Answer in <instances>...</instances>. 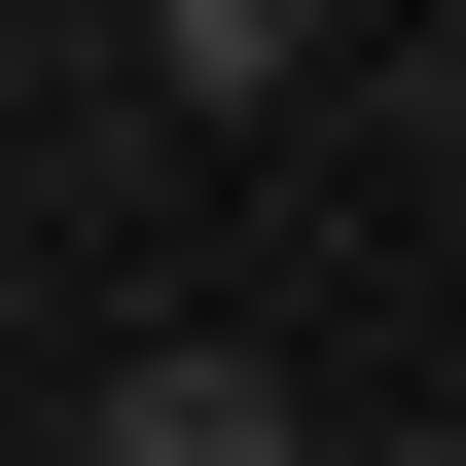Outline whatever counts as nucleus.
I'll use <instances>...</instances> for the list:
<instances>
[{"label":"nucleus","mask_w":466,"mask_h":466,"mask_svg":"<svg viewBox=\"0 0 466 466\" xmlns=\"http://www.w3.org/2000/svg\"><path fill=\"white\" fill-rule=\"evenodd\" d=\"M108 466H323V431L251 395V359H108Z\"/></svg>","instance_id":"nucleus-1"},{"label":"nucleus","mask_w":466,"mask_h":466,"mask_svg":"<svg viewBox=\"0 0 466 466\" xmlns=\"http://www.w3.org/2000/svg\"><path fill=\"white\" fill-rule=\"evenodd\" d=\"M144 72H179V108H288V72H323V0H144Z\"/></svg>","instance_id":"nucleus-2"}]
</instances>
